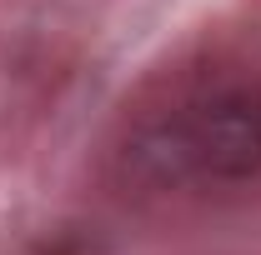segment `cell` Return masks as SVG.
Wrapping results in <instances>:
<instances>
[{"label": "cell", "mask_w": 261, "mask_h": 255, "mask_svg": "<svg viewBox=\"0 0 261 255\" xmlns=\"http://www.w3.org/2000/svg\"><path fill=\"white\" fill-rule=\"evenodd\" d=\"M116 165L136 190L261 180V80L211 75L191 85L176 105L141 115L126 130Z\"/></svg>", "instance_id": "obj_1"}, {"label": "cell", "mask_w": 261, "mask_h": 255, "mask_svg": "<svg viewBox=\"0 0 261 255\" xmlns=\"http://www.w3.org/2000/svg\"><path fill=\"white\" fill-rule=\"evenodd\" d=\"M35 255H96V250H91L86 240H45Z\"/></svg>", "instance_id": "obj_2"}]
</instances>
